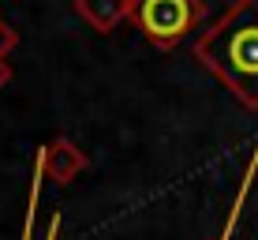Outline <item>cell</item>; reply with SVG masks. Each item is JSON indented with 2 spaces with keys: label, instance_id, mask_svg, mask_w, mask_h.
Instances as JSON below:
<instances>
[{
  "label": "cell",
  "instance_id": "6da1fadb",
  "mask_svg": "<svg viewBox=\"0 0 258 240\" xmlns=\"http://www.w3.org/2000/svg\"><path fill=\"white\" fill-rule=\"evenodd\" d=\"M195 57L243 105L258 109V0H236L210 30L199 34Z\"/></svg>",
  "mask_w": 258,
  "mask_h": 240
},
{
  "label": "cell",
  "instance_id": "7a4b0ae2",
  "mask_svg": "<svg viewBox=\"0 0 258 240\" xmlns=\"http://www.w3.org/2000/svg\"><path fill=\"white\" fill-rule=\"evenodd\" d=\"M131 19L154 45L168 49L187 30H195V23L202 19V4L199 0H135Z\"/></svg>",
  "mask_w": 258,
  "mask_h": 240
},
{
  "label": "cell",
  "instance_id": "3957f363",
  "mask_svg": "<svg viewBox=\"0 0 258 240\" xmlns=\"http://www.w3.org/2000/svg\"><path fill=\"white\" fill-rule=\"evenodd\" d=\"M38 169L45 180H56V184H71L79 173L86 169V154L79 150L71 139H52V143H45V150H41L38 158Z\"/></svg>",
  "mask_w": 258,
  "mask_h": 240
},
{
  "label": "cell",
  "instance_id": "277c9868",
  "mask_svg": "<svg viewBox=\"0 0 258 240\" xmlns=\"http://www.w3.org/2000/svg\"><path fill=\"white\" fill-rule=\"evenodd\" d=\"M135 0H75L79 19H86V26L97 34H112L123 19H131Z\"/></svg>",
  "mask_w": 258,
  "mask_h": 240
},
{
  "label": "cell",
  "instance_id": "5b68a950",
  "mask_svg": "<svg viewBox=\"0 0 258 240\" xmlns=\"http://www.w3.org/2000/svg\"><path fill=\"white\" fill-rule=\"evenodd\" d=\"M15 45H19V34H15L8 23H0V57L8 60V53H12Z\"/></svg>",
  "mask_w": 258,
  "mask_h": 240
},
{
  "label": "cell",
  "instance_id": "8992f818",
  "mask_svg": "<svg viewBox=\"0 0 258 240\" xmlns=\"http://www.w3.org/2000/svg\"><path fill=\"white\" fill-rule=\"evenodd\" d=\"M8 83H12V64H8V60L0 57V90H4Z\"/></svg>",
  "mask_w": 258,
  "mask_h": 240
}]
</instances>
